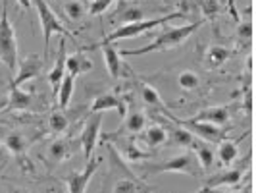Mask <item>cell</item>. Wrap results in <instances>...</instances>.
I'll return each mask as SVG.
<instances>
[{
  "label": "cell",
  "instance_id": "1",
  "mask_svg": "<svg viewBox=\"0 0 256 193\" xmlns=\"http://www.w3.org/2000/svg\"><path fill=\"white\" fill-rule=\"evenodd\" d=\"M202 24H204V20L191 22V24H185V26H178V27L164 26V29L146 47L137 49V51H122L120 54L122 56H142V54H148V52H160V51H168V49H174V47H180L181 43H185Z\"/></svg>",
  "mask_w": 256,
  "mask_h": 193
},
{
  "label": "cell",
  "instance_id": "10",
  "mask_svg": "<svg viewBox=\"0 0 256 193\" xmlns=\"http://www.w3.org/2000/svg\"><path fill=\"white\" fill-rule=\"evenodd\" d=\"M42 70V60L38 54H29L27 58H24L20 64H18V74L14 77L12 85L10 87H22L26 81H31L40 74Z\"/></svg>",
  "mask_w": 256,
  "mask_h": 193
},
{
  "label": "cell",
  "instance_id": "9",
  "mask_svg": "<svg viewBox=\"0 0 256 193\" xmlns=\"http://www.w3.org/2000/svg\"><path fill=\"white\" fill-rule=\"evenodd\" d=\"M144 2L142 0H120L118 10L114 14V22L120 24H135L144 20Z\"/></svg>",
  "mask_w": 256,
  "mask_h": 193
},
{
  "label": "cell",
  "instance_id": "23",
  "mask_svg": "<svg viewBox=\"0 0 256 193\" xmlns=\"http://www.w3.org/2000/svg\"><path fill=\"white\" fill-rule=\"evenodd\" d=\"M237 154H239V149H237V141H231V139H224V141L220 143L218 147V158L222 164H226V166H230L235 162V158H237Z\"/></svg>",
  "mask_w": 256,
  "mask_h": 193
},
{
  "label": "cell",
  "instance_id": "6",
  "mask_svg": "<svg viewBox=\"0 0 256 193\" xmlns=\"http://www.w3.org/2000/svg\"><path fill=\"white\" fill-rule=\"evenodd\" d=\"M33 6H35V10H37L38 22H40V29H42V37H44V51H48V45H50L52 35L60 33V35L68 37V35H70V31L62 26V22H60V20H58V16L50 10V6H48V2H46V0H33Z\"/></svg>",
  "mask_w": 256,
  "mask_h": 193
},
{
  "label": "cell",
  "instance_id": "35",
  "mask_svg": "<svg viewBox=\"0 0 256 193\" xmlns=\"http://www.w3.org/2000/svg\"><path fill=\"white\" fill-rule=\"evenodd\" d=\"M202 10L206 12V16H214V14L218 12V4H216V0H206L204 4H202Z\"/></svg>",
  "mask_w": 256,
  "mask_h": 193
},
{
  "label": "cell",
  "instance_id": "34",
  "mask_svg": "<svg viewBox=\"0 0 256 193\" xmlns=\"http://www.w3.org/2000/svg\"><path fill=\"white\" fill-rule=\"evenodd\" d=\"M237 35L243 39V41H250V35H252V24L250 22H243L237 27Z\"/></svg>",
  "mask_w": 256,
  "mask_h": 193
},
{
  "label": "cell",
  "instance_id": "18",
  "mask_svg": "<svg viewBox=\"0 0 256 193\" xmlns=\"http://www.w3.org/2000/svg\"><path fill=\"white\" fill-rule=\"evenodd\" d=\"M198 122H208V124H216V126H226L230 122V108L228 106H210L200 110L196 116H192Z\"/></svg>",
  "mask_w": 256,
  "mask_h": 193
},
{
  "label": "cell",
  "instance_id": "28",
  "mask_svg": "<svg viewBox=\"0 0 256 193\" xmlns=\"http://www.w3.org/2000/svg\"><path fill=\"white\" fill-rule=\"evenodd\" d=\"M4 147L10 151L12 154H24L27 149V141L24 135H20V133H10L6 139H4Z\"/></svg>",
  "mask_w": 256,
  "mask_h": 193
},
{
  "label": "cell",
  "instance_id": "25",
  "mask_svg": "<svg viewBox=\"0 0 256 193\" xmlns=\"http://www.w3.org/2000/svg\"><path fill=\"white\" fill-rule=\"evenodd\" d=\"M74 76H68L64 77V81H62V85H60V91H58V97H56V101L60 104V108L66 110L68 108V104L72 101V95H74Z\"/></svg>",
  "mask_w": 256,
  "mask_h": 193
},
{
  "label": "cell",
  "instance_id": "19",
  "mask_svg": "<svg viewBox=\"0 0 256 193\" xmlns=\"http://www.w3.org/2000/svg\"><path fill=\"white\" fill-rule=\"evenodd\" d=\"M33 103L31 93L24 91L22 87H10V97H8V104L4 108V112L10 110H27Z\"/></svg>",
  "mask_w": 256,
  "mask_h": 193
},
{
  "label": "cell",
  "instance_id": "13",
  "mask_svg": "<svg viewBox=\"0 0 256 193\" xmlns=\"http://www.w3.org/2000/svg\"><path fill=\"white\" fill-rule=\"evenodd\" d=\"M106 110H118V114L122 118L128 116V104L122 97H118L114 93H104L94 99V103L90 106V114L94 112H106Z\"/></svg>",
  "mask_w": 256,
  "mask_h": 193
},
{
  "label": "cell",
  "instance_id": "7",
  "mask_svg": "<svg viewBox=\"0 0 256 193\" xmlns=\"http://www.w3.org/2000/svg\"><path fill=\"white\" fill-rule=\"evenodd\" d=\"M102 158L98 156H92L90 160H87L85 168L81 172H72L64 178V181L68 183V193H85L87 191V185L92 180V176L96 174V170L100 166Z\"/></svg>",
  "mask_w": 256,
  "mask_h": 193
},
{
  "label": "cell",
  "instance_id": "8",
  "mask_svg": "<svg viewBox=\"0 0 256 193\" xmlns=\"http://www.w3.org/2000/svg\"><path fill=\"white\" fill-rule=\"evenodd\" d=\"M100 126H102V112H94L89 116V120L85 122L83 131L79 135V143H81V149L85 158L90 160L92 158V151L98 143V135H100Z\"/></svg>",
  "mask_w": 256,
  "mask_h": 193
},
{
  "label": "cell",
  "instance_id": "17",
  "mask_svg": "<svg viewBox=\"0 0 256 193\" xmlns=\"http://www.w3.org/2000/svg\"><path fill=\"white\" fill-rule=\"evenodd\" d=\"M98 49H102V56H104V64H106V70H108V74L118 79V77L122 76V54L120 51L116 49L112 43H108V45H100Z\"/></svg>",
  "mask_w": 256,
  "mask_h": 193
},
{
  "label": "cell",
  "instance_id": "27",
  "mask_svg": "<svg viewBox=\"0 0 256 193\" xmlns=\"http://www.w3.org/2000/svg\"><path fill=\"white\" fill-rule=\"evenodd\" d=\"M48 158H50L52 162H62L66 156L70 154V147H68V141L64 139H56V141H52L48 145Z\"/></svg>",
  "mask_w": 256,
  "mask_h": 193
},
{
  "label": "cell",
  "instance_id": "29",
  "mask_svg": "<svg viewBox=\"0 0 256 193\" xmlns=\"http://www.w3.org/2000/svg\"><path fill=\"white\" fill-rule=\"evenodd\" d=\"M141 97L148 106H154V108H166L164 103H162V99H160V95H158V91L154 89L152 85H148V83H141Z\"/></svg>",
  "mask_w": 256,
  "mask_h": 193
},
{
  "label": "cell",
  "instance_id": "14",
  "mask_svg": "<svg viewBox=\"0 0 256 193\" xmlns=\"http://www.w3.org/2000/svg\"><path fill=\"white\" fill-rule=\"evenodd\" d=\"M66 60H68V54H66V39L60 41V47H58V58L52 66V70L48 72V83L52 87V93L54 97H58V91H60V85L66 77Z\"/></svg>",
  "mask_w": 256,
  "mask_h": 193
},
{
  "label": "cell",
  "instance_id": "2",
  "mask_svg": "<svg viewBox=\"0 0 256 193\" xmlns=\"http://www.w3.org/2000/svg\"><path fill=\"white\" fill-rule=\"evenodd\" d=\"M183 14L181 12H174V14H168V16H160V18H152V20H141V22H135V24H126V26H120L116 31H112L110 35L92 45L90 49H98L100 45H108V43H116V41H122V39H135V37H141L144 33L152 31L156 27L160 26H166L170 20H176V18H181Z\"/></svg>",
  "mask_w": 256,
  "mask_h": 193
},
{
  "label": "cell",
  "instance_id": "24",
  "mask_svg": "<svg viewBox=\"0 0 256 193\" xmlns=\"http://www.w3.org/2000/svg\"><path fill=\"white\" fill-rule=\"evenodd\" d=\"M146 126V118L142 112H131V114L126 116V122H124V131H128L131 135H137L141 133Z\"/></svg>",
  "mask_w": 256,
  "mask_h": 193
},
{
  "label": "cell",
  "instance_id": "26",
  "mask_svg": "<svg viewBox=\"0 0 256 193\" xmlns=\"http://www.w3.org/2000/svg\"><path fill=\"white\" fill-rule=\"evenodd\" d=\"M194 154H196V158H198L202 170H210V168L214 166V149L206 141L198 143V147L194 149Z\"/></svg>",
  "mask_w": 256,
  "mask_h": 193
},
{
  "label": "cell",
  "instance_id": "32",
  "mask_svg": "<svg viewBox=\"0 0 256 193\" xmlns=\"http://www.w3.org/2000/svg\"><path fill=\"white\" fill-rule=\"evenodd\" d=\"M48 128L52 131H64L68 128V118H66L64 112H60V110L52 112L50 118H48Z\"/></svg>",
  "mask_w": 256,
  "mask_h": 193
},
{
  "label": "cell",
  "instance_id": "37",
  "mask_svg": "<svg viewBox=\"0 0 256 193\" xmlns=\"http://www.w3.org/2000/svg\"><path fill=\"white\" fill-rule=\"evenodd\" d=\"M230 193H250L248 189H243V191H230Z\"/></svg>",
  "mask_w": 256,
  "mask_h": 193
},
{
  "label": "cell",
  "instance_id": "22",
  "mask_svg": "<svg viewBox=\"0 0 256 193\" xmlns=\"http://www.w3.org/2000/svg\"><path fill=\"white\" fill-rule=\"evenodd\" d=\"M231 52L226 49V47H218V45H214V47H210L208 52H206V66L208 68H220L222 64H226L228 60H230Z\"/></svg>",
  "mask_w": 256,
  "mask_h": 193
},
{
  "label": "cell",
  "instance_id": "4",
  "mask_svg": "<svg viewBox=\"0 0 256 193\" xmlns=\"http://www.w3.org/2000/svg\"><path fill=\"white\" fill-rule=\"evenodd\" d=\"M0 62L6 66L10 72L18 70V41H16V31L8 20V8H2L0 16Z\"/></svg>",
  "mask_w": 256,
  "mask_h": 193
},
{
  "label": "cell",
  "instance_id": "3",
  "mask_svg": "<svg viewBox=\"0 0 256 193\" xmlns=\"http://www.w3.org/2000/svg\"><path fill=\"white\" fill-rule=\"evenodd\" d=\"M142 172L146 174H172V172H183V174H189L192 178H198L202 166L196 158L194 151H185L181 154L172 156L170 160L164 162H156V164H148V166H142Z\"/></svg>",
  "mask_w": 256,
  "mask_h": 193
},
{
  "label": "cell",
  "instance_id": "33",
  "mask_svg": "<svg viewBox=\"0 0 256 193\" xmlns=\"http://www.w3.org/2000/svg\"><path fill=\"white\" fill-rule=\"evenodd\" d=\"M116 0H94L92 4H90V8H89V14L90 16H98V14H102L106 12L112 4H114Z\"/></svg>",
  "mask_w": 256,
  "mask_h": 193
},
{
  "label": "cell",
  "instance_id": "30",
  "mask_svg": "<svg viewBox=\"0 0 256 193\" xmlns=\"http://www.w3.org/2000/svg\"><path fill=\"white\" fill-rule=\"evenodd\" d=\"M64 12L72 22H79L85 16V4L81 0H66Z\"/></svg>",
  "mask_w": 256,
  "mask_h": 193
},
{
  "label": "cell",
  "instance_id": "5",
  "mask_svg": "<svg viewBox=\"0 0 256 193\" xmlns=\"http://www.w3.org/2000/svg\"><path fill=\"white\" fill-rule=\"evenodd\" d=\"M164 116L170 118V120H174L176 124H180L183 128H187L191 133H194L198 139H202L206 143H222L226 139V128H222V126H216V124H208V122H198V120H194V118H187V120H180V118H176V116L172 114L170 110H164Z\"/></svg>",
  "mask_w": 256,
  "mask_h": 193
},
{
  "label": "cell",
  "instance_id": "20",
  "mask_svg": "<svg viewBox=\"0 0 256 193\" xmlns=\"http://www.w3.org/2000/svg\"><path fill=\"white\" fill-rule=\"evenodd\" d=\"M66 70H68L70 76L77 77V76H81V74H85V72H89V70H92V62L87 58L85 52H76V54L68 56V60H66Z\"/></svg>",
  "mask_w": 256,
  "mask_h": 193
},
{
  "label": "cell",
  "instance_id": "16",
  "mask_svg": "<svg viewBox=\"0 0 256 193\" xmlns=\"http://www.w3.org/2000/svg\"><path fill=\"white\" fill-rule=\"evenodd\" d=\"M112 193H150V187L135 174H128L116 180Z\"/></svg>",
  "mask_w": 256,
  "mask_h": 193
},
{
  "label": "cell",
  "instance_id": "11",
  "mask_svg": "<svg viewBox=\"0 0 256 193\" xmlns=\"http://www.w3.org/2000/svg\"><path fill=\"white\" fill-rule=\"evenodd\" d=\"M168 120H170V118H168ZM164 128H166V131H168V141L178 145V147H185V149L194 151V149L198 147V143L202 141V139H198L194 133H191L187 128L176 124L174 120H172V124H168Z\"/></svg>",
  "mask_w": 256,
  "mask_h": 193
},
{
  "label": "cell",
  "instance_id": "15",
  "mask_svg": "<svg viewBox=\"0 0 256 193\" xmlns=\"http://www.w3.org/2000/svg\"><path fill=\"white\" fill-rule=\"evenodd\" d=\"M104 139H106V141H110V139H118V151L122 153L124 158H128V160H141V158H148V156H150L148 153H142L141 149L137 147V143L133 141V139L124 137L120 129H118L116 133H112V135H106Z\"/></svg>",
  "mask_w": 256,
  "mask_h": 193
},
{
  "label": "cell",
  "instance_id": "12",
  "mask_svg": "<svg viewBox=\"0 0 256 193\" xmlns=\"http://www.w3.org/2000/svg\"><path fill=\"white\" fill-rule=\"evenodd\" d=\"M241 180H243V168H231V170H226V172H220L216 176H212L198 193H216L218 187L237 185Z\"/></svg>",
  "mask_w": 256,
  "mask_h": 193
},
{
  "label": "cell",
  "instance_id": "21",
  "mask_svg": "<svg viewBox=\"0 0 256 193\" xmlns=\"http://www.w3.org/2000/svg\"><path fill=\"white\" fill-rule=\"evenodd\" d=\"M141 139L148 147H160L162 143L168 141V131L164 126H150V128L142 129Z\"/></svg>",
  "mask_w": 256,
  "mask_h": 193
},
{
  "label": "cell",
  "instance_id": "31",
  "mask_svg": "<svg viewBox=\"0 0 256 193\" xmlns=\"http://www.w3.org/2000/svg\"><path fill=\"white\" fill-rule=\"evenodd\" d=\"M178 83H180L181 89L192 91L200 85V77L196 76L194 72H191V70H185V72H181L180 77H178Z\"/></svg>",
  "mask_w": 256,
  "mask_h": 193
},
{
  "label": "cell",
  "instance_id": "36",
  "mask_svg": "<svg viewBox=\"0 0 256 193\" xmlns=\"http://www.w3.org/2000/svg\"><path fill=\"white\" fill-rule=\"evenodd\" d=\"M18 4L24 8V10H29L33 6V0H18Z\"/></svg>",
  "mask_w": 256,
  "mask_h": 193
}]
</instances>
